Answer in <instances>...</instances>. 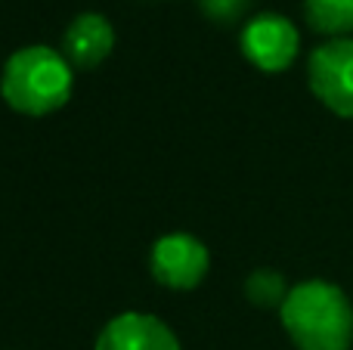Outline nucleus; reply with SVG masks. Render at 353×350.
Instances as JSON below:
<instances>
[{"mask_svg": "<svg viewBox=\"0 0 353 350\" xmlns=\"http://www.w3.org/2000/svg\"><path fill=\"white\" fill-rule=\"evenodd\" d=\"M285 335L298 350H350L353 304L341 285L325 279H304L292 285L279 307Z\"/></svg>", "mask_w": 353, "mask_h": 350, "instance_id": "2", "label": "nucleus"}, {"mask_svg": "<svg viewBox=\"0 0 353 350\" xmlns=\"http://www.w3.org/2000/svg\"><path fill=\"white\" fill-rule=\"evenodd\" d=\"M74 65L62 50L47 43H28L10 53L0 72V96L12 112L43 118L59 112L72 99Z\"/></svg>", "mask_w": 353, "mask_h": 350, "instance_id": "1", "label": "nucleus"}, {"mask_svg": "<svg viewBox=\"0 0 353 350\" xmlns=\"http://www.w3.org/2000/svg\"><path fill=\"white\" fill-rule=\"evenodd\" d=\"M304 19L316 34L350 37L353 34V0H304Z\"/></svg>", "mask_w": 353, "mask_h": 350, "instance_id": "8", "label": "nucleus"}, {"mask_svg": "<svg viewBox=\"0 0 353 350\" xmlns=\"http://www.w3.org/2000/svg\"><path fill=\"white\" fill-rule=\"evenodd\" d=\"M288 291H292V285L285 282V276H282L279 270H270V267H261V270H254L245 279V295H248V301L263 310H279L282 304H285Z\"/></svg>", "mask_w": 353, "mask_h": 350, "instance_id": "9", "label": "nucleus"}, {"mask_svg": "<svg viewBox=\"0 0 353 350\" xmlns=\"http://www.w3.org/2000/svg\"><path fill=\"white\" fill-rule=\"evenodd\" d=\"M115 50V25L103 12H81L62 34V53L74 68H97Z\"/></svg>", "mask_w": 353, "mask_h": 350, "instance_id": "7", "label": "nucleus"}, {"mask_svg": "<svg viewBox=\"0 0 353 350\" xmlns=\"http://www.w3.org/2000/svg\"><path fill=\"white\" fill-rule=\"evenodd\" d=\"M93 350H180V338L161 316L124 310L103 326Z\"/></svg>", "mask_w": 353, "mask_h": 350, "instance_id": "6", "label": "nucleus"}, {"mask_svg": "<svg viewBox=\"0 0 353 350\" xmlns=\"http://www.w3.org/2000/svg\"><path fill=\"white\" fill-rule=\"evenodd\" d=\"M201 12L217 25H232L245 16V10L251 6V0H199Z\"/></svg>", "mask_w": 353, "mask_h": 350, "instance_id": "10", "label": "nucleus"}, {"mask_svg": "<svg viewBox=\"0 0 353 350\" xmlns=\"http://www.w3.org/2000/svg\"><path fill=\"white\" fill-rule=\"evenodd\" d=\"M149 270L159 285L171 291H192L211 270L208 245L192 233H165L155 239L149 254Z\"/></svg>", "mask_w": 353, "mask_h": 350, "instance_id": "5", "label": "nucleus"}, {"mask_svg": "<svg viewBox=\"0 0 353 350\" xmlns=\"http://www.w3.org/2000/svg\"><path fill=\"white\" fill-rule=\"evenodd\" d=\"M310 93L338 118L353 121V37H332L307 56Z\"/></svg>", "mask_w": 353, "mask_h": 350, "instance_id": "3", "label": "nucleus"}, {"mask_svg": "<svg viewBox=\"0 0 353 350\" xmlns=\"http://www.w3.org/2000/svg\"><path fill=\"white\" fill-rule=\"evenodd\" d=\"M242 56L267 74H279L294 65L301 53V31L282 12H257L242 25L239 34Z\"/></svg>", "mask_w": 353, "mask_h": 350, "instance_id": "4", "label": "nucleus"}]
</instances>
